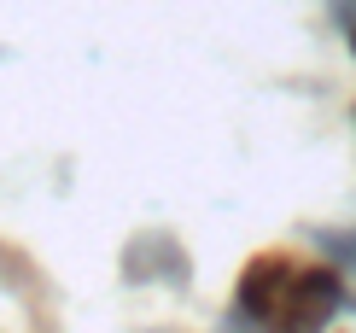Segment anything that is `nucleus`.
I'll return each mask as SVG.
<instances>
[{"label": "nucleus", "instance_id": "2", "mask_svg": "<svg viewBox=\"0 0 356 333\" xmlns=\"http://www.w3.org/2000/svg\"><path fill=\"white\" fill-rule=\"evenodd\" d=\"M321 246H327V257L339 269H350L356 275V229H345V234H321Z\"/></svg>", "mask_w": 356, "mask_h": 333}, {"label": "nucleus", "instance_id": "3", "mask_svg": "<svg viewBox=\"0 0 356 333\" xmlns=\"http://www.w3.org/2000/svg\"><path fill=\"white\" fill-rule=\"evenodd\" d=\"M333 6V24H339V36H345V47L356 53V0H327Z\"/></svg>", "mask_w": 356, "mask_h": 333}, {"label": "nucleus", "instance_id": "1", "mask_svg": "<svg viewBox=\"0 0 356 333\" xmlns=\"http://www.w3.org/2000/svg\"><path fill=\"white\" fill-rule=\"evenodd\" d=\"M345 310V269L309 263V257L263 251L234 281V316L251 333H327L333 316Z\"/></svg>", "mask_w": 356, "mask_h": 333}]
</instances>
